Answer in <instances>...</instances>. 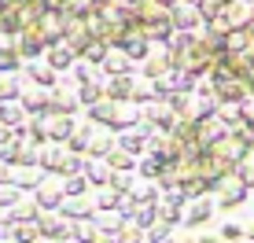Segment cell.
<instances>
[{
	"instance_id": "cell-28",
	"label": "cell",
	"mask_w": 254,
	"mask_h": 243,
	"mask_svg": "<svg viewBox=\"0 0 254 243\" xmlns=\"http://www.w3.org/2000/svg\"><path fill=\"white\" fill-rule=\"evenodd\" d=\"M81 210H89V206H85V203H81V199H74V203H70V206H66V214H81Z\"/></svg>"
},
{
	"instance_id": "cell-24",
	"label": "cell",
	"mask_w": 254,
	"mask_h": 243,
	"mask_svg": "<svg viewBox=\"0 0 254 243\" xmlns=\"http://www.w3.org/2000/svg\"><path fill=\"white\" fill-rule=\"evenodd\" d=\"M166 236H170V225H166V221L151 225V240H155V243H159V240H166Z\"/></svg>"
},
{
	"instance_id": "cell-6",
	"label": "cell",
	"mask_w": 254,
	"mask_h": 243,
	"mask_svg": "<svg viewBox=\"0 0 254 243\" xmlns=\"http://www.w3.org/2000/svg\"><path fill=\"white\" fill-rule=\"evenodd\" d=\"M70 63H74V52H70V48L59 45V48L48 52V66H52V70H63V66H70Z\"/></svg>"
},
{
	"instance_id": "cell-36",
	"label": "cell",
	"mask_w": 254,
	"mask_h": 243,
	"mask_svg": "<svg viewBox=\"0 0 254 243\" xmlns=\"http://www.w3.org/2000/svg\"><path fill=\"white\" fill-rule=\"evenodd\" d=\"M4 4H7V0H0V11H4Z\"/></svg>"
},
{
	"instance_id": "cell-27",
	"label": "cell",
	"mask_w": 254,
	"mask_h": 243,
	"mask_svg": "<svg viewBox=\"0 0 254 243\" xmlns=\"http://www.w3.org/2000/svg\"><path fill=\"white\" fill-rule=\"evenodd\" d=\"M81 188H85V181H81V177H70V184H66V192H81Z\"/></svg>"
},
{
	"instance_id": "cell-20",
	"label": "cell",
	"mask_w": 254,
	"mask_h": 243,
	"mask_svg": "<svg viewBox=\"0 0 254 243\" xmlns=\"http://www.w3.org/2000/svg\"><path fill=\"white\" fill-rule=\"evenodd\" d=\"M111 147H115V144H111V140H107V136H96V140L89 144V151H92V155H107V151H111Z\"/></svg>"
},
{
	"instance_id": "cell-11",
	"label": "cell",
	"mask_w": 254,
	"mask_h": 243,
	"mask_svg": "<svg viewBox=\"0 0 254 243\" xmlns=\"http://www.w3.org/2000/svg\"><path fill=\"white\" fill-rule=\"evenodd\" d=\"M103 66H107L111 74H126L129 70V59L126 56H103Z\"/></svg>"
},
{
	"instance_id": "cell-21",
	"label": "cell",
	"mask_w": 254,
	"mask_h": 243,
	"mask_svg": "<svg viewBox=\"0 0 254 243\" xmlns=\"http://www.w3.org/2000/svg\"><path fill=\"white\" fill-rule=\"evenodd\" d=\"M41 162H45L48 170H52V166H59V162H63V155H59V147H48V151L41 155Z\"/></svg>"
},
{
	"instance_id": "cell-31",
	"label": "cell",
	"mask_w": 254,
	"mask_h": 243,
	"mask_svg": "<svg viewBox=\"0 0 254 243\" xmlns=\"http://www.w3.org/2000/svg\"><path fill=\"white\" fill-rule=\"evenodd\" d=\"M195 243H225L221 236H203V240H195Z\"/></svg>"
},
{
	"instance_id": "cell-13",
	"label": "cell",
	"mask_w": 254,
	"mask_h": 243,
	"mask_svg": "<svg viewBox=\"0 0 254 243\" xmlns=\"http://www.w3.org/2000/svg\"><path fill=\"white\" fill-rule=\"evenodd\" d=\"M247 41H251V33H247V30H236V33L229 30V41H225V45H229L232 52H243V48H247Z\"/></svg>"
},
{
	"instance_id": "cell-19",
	"label": "cell",
	"mask_w": 254,
	"mask_h": 243,
	"mask_svg": "<svg viewBox=\"0 0 254 243\" xmlns=\"http://www.w3.org/2000/svg\"><path fill=\"white\" fill-rule=\"evenodd\" d=\"M19 66V56L11 48H0V70H15Z\"/></svg>"
},
{
	"instance_id": "cell-23",
	"label": "cell",
	"mask_w": 254,
	"mask_h": 243,
	"mask_svg": "<svg viewBox=\"0 0 254 243\" xmlns=\"http://www.w3.org/2000/svg\"><path fill=\"white\" fill-rule=\"evenodd\" d=\"M151 118L159 122L162 129H170V122H173V118H170V111H166V107H151Z\"/></svg>"
},
{
	"instance_id": "cell-29",
	"label": "cell",
	"mask_w": 254,
	"mask_h": 243,
	"mask_svg": "<svg viewBox=\"0 0 254 243\" xmlns=\"http://www.w3.org/2000/svg\"><path fill=\"white\" fill-rule=\"evenodd\" d=\"M37 48H41V45H37V41H33V37H30V41H22V52H30V56H33V52H37Z\"/></svg>"
},
{
	"instance_id": "cell-4",
	"label": "cell",
	"mask_w": 254,
	"mask_h": 243,
	"mask_svg": "<svg viewBox=\"0 0 254 243\" xmlns=\"http://www.w3.org/2000/svg\"><path fill=\"white\" fill-rule=\"evenodd\" d=\"M22 115H26V111H22L15 100H4V103H0V122H4L7 129H11V125H22Z\"/></svg>"
},
{
	"instance_id": "cell-9",
	"label": "cell",
	"mask_w": 254,
	"mask_h": 243,
	"mask_svg": "<svg viewBox=\"0 0 254 243\" xmlns=\"http://www.w3.org/2000/svg\"><path fill=\"white\" fill-rule=\"evenodd\" d=\"M122 151H129V155H136V151H144V136L140 133H122Z\"/></svg>"
},
{
	"instance_id": "cell-25",
	"label": "cell",
	"mask_w": 254,
	"mask_h": 243,
	"mask_svg": "<svg viewBox=\"0 0 254 243\" xmlns=\"http://www.w3.org/2000/svg\"><path fill=\"white\" fill-rule=\"evenodd\" d=\"M111 184H115V188H129V184H133V181H129L126 173H118V177H111Z\"/></svg>"
},
{
	"instance_id": "cell-17",
	"label": "cell",
	"mask_w": 254,
	"mask_h": 243,
	"mask_svg": "<svg viewBox=\"0 0 254 243\" xmlns=\"http://www.w3.org/2000/svg\"><path fill=\"white\" fill-rule=\"evenodd\" d=\"M111 115H115V107H111V103H103V100L92 103V118H96V122H111Z\"/></svg>"
},
{
	"instance_id": "cell-32",
	"label": "cell",
	"mask_w": 254,
	"mask_h": 243,
	"mask_svg": "<svg viewBox=\"0 0 254 243\" xmlns=\"http://www.w3.org/2000/svg\"><path fill=\"white\" fill-rule=\"evenodd\" d=\"M7 136H11V129H7V125H0V144H4Z\"/></svg>"
},
{
	"instance_id": "cell-7",
	"label": "cell",
	"mask_w": 254,
	"mask_h": 243,
	"mask_svg": "<svg viewBox=\"0 0 254 243\" xmlns=\"http://www.w3.org/2000/svg\"><path fill=\"white\" fill-rule=\"evenodd\" d=\"M217 236H221L225 243H236V240H243V236H247V225H240V221H225Z\"/></svg>"
},
{
	"instance_id": "cell-12",
	"label": "cell",
	"mask_w": 254,
	"mask_h": 243,
	"mask_svg": "<svg viewBox=\"0 0 254 243\" xmlns=\"http://www.w3.org/2000/svg\"><path fill=\"white\" fill-rule=\"evenodd\" d=\"M107 162H111V166H115V170H129V166H133V159H129V151H115V147H111V151H107Z\"/></svg>"
},
{
	"instance_id": "cell-3",
	"label": "cell",
	"mask_w": 254,
	"mask_h": 243,
	"mask_svg": "<svg viewBox=\"0 0 254 243\" xmlns=\"http://www.w3.org/2000/svg\"><path fill=\"white\" fill-rule=\"evenodd\" d=\"M210 214H214V203L210 199H195V203L188 206V214H185V221L195 229V225H206L210 221Z\"/></svg>"
},
{
	"instance_id": "cell-8",
	"label": "cell",
	"mask_w": 254,
	"mask_h": 243,
	"mask_svg": "<svg viewBox=\"0 0 254 243\" xmlns=\"http://www.w3.org/2000/svg\"><path fill=\"white\" fill-rule=\"evenodd\" d=\"M30 77H33L37 85H56V70H52V66H41V63L30 66Z\"/></svg>"
},
{
	"instance_id": "cell-33",
	"label": "cell",
	"mask_w": 254,
	"mask_h": 243,
	"mask_svg": "<svg viewBox=\"0 0 254 243\" xmlns=\"http://www.w3.org/2000/svg\"><path fill=\"white\" fill-rule=\"evenodd\" d=\"M247 240H254V221L247 225Z\"/></svg>"
},
{
	"instance_id": "cell-30",
	"label": "cell",
	"mask_w": 254,
	"mask_h": 243,
	"mask_svg": "<svg viewBox=\"0 0 254 243\" xmlns=\"http://www.w3.org/2000/svg\"><path fill=\"white\" fill-rule=\"evenodd\" d=\"M166 243H195L191 236H166Z\"/></svg>"
},
{
	"instance_id": "cell-34",
	"label": "cell",
	"mask_w": 254,
	"mask_h": 243,
	"mask_svg": "<svg viewBox=\"0 0 254 243\" xmlns=\"http://www.w3.org/2000/svg\"><path fill=\"white\" fill-rule=\"evenodd\" d=\"M236 243H254V240H247V236H243V240H236Z\"/></svg>"
},
{
	"instance_id": "cell-16",
	"label": "cell",
	"mask_w": 254,
	"mask_h": 243,
	"mask_svg": "<svg viewBox=\"0 0 254 243\" xmlns=\"http://www.w3.org/2000/svg\"><path fill=\"white\" fill-rule=\"evenodd\" d=\"M15 96H19V81H15V77H4V81H0V103L15 100Z\"/></svg>"
},
{
	"instance_id": "cell-22",
	"label": "cell",
	"mask_w": 254,
	"mask_h": 243,
	"mask_svg": "<svg viewBox=\"0 0 254 243\" xmlns=\"http://www.w3.org/2000/svg\"><path fill=\"white\" fill-rule=\"evenodd\" d=\"M89 173H92L96 184H107V181H111V170L107 166H89Z\"/></svg>"
},
{
	"instance_id": "cell-2",
	"label": "cell",
	"mask_w": 254,
	"mask_h": 243,
	"mask_svg": "<svg viewBox=\"0 0 254 243\" xmlns=\"http://www.w3.org/2000/svg\"><path fill=\"white\" fill-rule=\"evenodd\" d=\"M199 22H203V15H199L195 4H177L173 7V26H177V30H191V26H199Z\"/></svg>"
},
{
	"instance_id": "cell-14",
	"label": "cell",
	"mask_w": 254,
	"mask_h": 243,
	"mask_svg": "<svg viewBox=\"0 0 254 243\" xmlns=\"http://www.w3.org/2000/svg\"><path fill=\"white\" fill-rule=\"evenodd\" d=\"M48 107V96L45 92H26V111H33V115H37V111H45Z\"/></svg>"
},
{
	"instance_id": "cell-35",
	"label": "cell",
	"mask_w": 254,
	"mask_h": 243,
	"mask_svg": "<svg viewBox=\"0 0 254 243\" xmlns=\"http://www.w3.org/2000/svg\"><path fill=\"white\" fill-rule=\"evenodd\" d=\"M247 199H251V203H254V188H251V195H247Z\"/></svg>"
},
{
	"instance_id": "cell-1",
	"label": "cell",
	"mask_w": 254,
	"mask_h": 243,
	"mask_svg": "<svg viewBox=\"0 0 254 243\" xmlns=\"http://www.w3.org/2000/svg\"><path fill=\"white\" fill-rule=\"evenodd\" d=\"M217 192H221V199H217L214 206H221V210H232V206H240V203H247V195H251V188L243 184L240 177H225L221 181V188H217Z\"/></svg>"
},
{
	"instance_id": "cell-15",
	"label": "cell",
	"mask_w": 254,
	"mask_h": 243,
	"mask_svg": "<svg viewBox=\"0 0 254 243\" xmlns=\"http://www.w3.org/2000/svg\"><path fill=\"white\" fill-rule=\"evenodd\" d=\"M103 92H100V85H92V81H81V92H77V100H85V103H96Z\"/></svg>"
},
{
	"instance_id": "cell-10",
	"label": "cell",
	"mask_w": 254,
	"mask_h": 243,
	"mask_svg": "<svg viewBox=\"0 0 254 243\" xmlns=\"http://www.w3.org/2000/svg\"><path fill=\"white\" fill-rule=\"evenodd\" d=\"M70 133H74V122H70V118H59V122H52V140H66Z\"/></svg>"
},
{
	"instance_id": "cell-5",
	"label": "cell",
	"mask_w": 254,
	"mask_h": 243,
	"mask_svg": "<svg viewBox=\"0 0 254 243\" xmlns=\"http://www.w3.org/2000/svg\"><path fill=\"white\" fill-rule=\"evenodd\" d=\"M129 92H133V77H126V74H118L115 81L107 85V96H111V100H126Z\"/></svg>"
},
{
	"instance_id": "cell-18",
	"label": "cell",
	"mask_w": 254,
	"mask_h": 243,
	"mask_svg": "<svg viewBox=\"0 0 254 243\" xmlns=\"http://www.w3.org/2000/svg\"><path fill=\"white\" fill-rule=\"evenodd\" d=\"M59 195H63V192H59V188H41L37 203H41V206H56V203H59Z\"/></svg>"
},
{
	"instance_id": "cell-26",
	"label": "cell",
	"mask_w": 254,
	"mask_h": 243,
	"mask_svg": "<svg viewBox=\"0 0 254 243\" xmlns=\"http://www.w3.org/2000/svg\"><path fill=\"white\" fill-rule=\"evenodd\" d=\"M89 59H92V63H103V48L92 45V48H89Z\"/></svg>"
}]
</instances>
